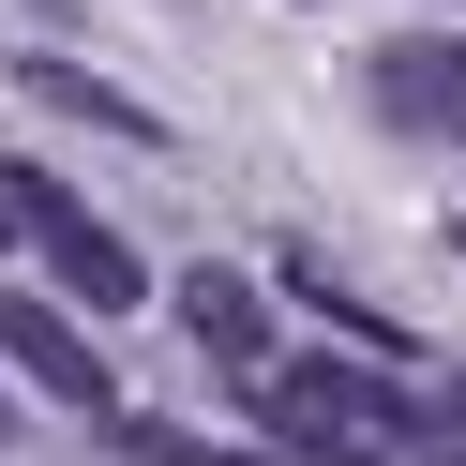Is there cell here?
I'll return each instance as SVG.
<instances>
[{"label": "cell", "mask_w": 466, "mask_h": 466, "mask_svg": "<svg viewBox=\"0 0 466 466\" xmlns=\"http://www.w3.org/2000/svg\"><path fill=\"white\" fill-rule=\"evenodd\" d=\"M181 316H196V346H211V361L271 376V301H256L241 271H181Z\"/></svg>", "instance_id": "cell-5"}, {"label": "cell", "mask_w": 466, "mask_h": 466, "mask_svg": "<svg viewBox=\"0 0 466 466\" xmlns=\"http://www.w3.org/2000/svg\"><path fill=\"white\" fill-rule=\"evenodd\" d=\"M0 361L31 376L46 406H76V421H121V391H106V361H91V331H76L61 301H15V286H0Z\"/></svg>", "instance_id": "cell-3"}, {"label": "cell", "mask_w": 466, "mask_h": 466, "mask_svg": "<svg viewBox=\"0 0 466 466\" xmlns=\"http://www.w3.org/2000/svg\"><path fill=\"white\" fill-rule=\"evenodd\" d=\"M0 241H31V196H15V181H0Z\"/></svg>", "instance_id": "cell-8"}, {"label": "cell", "mask_w": 466, "mask_h": 466, "mask_svg": "<svg viewBox=\"0 0 466 466\" xmlns=\"http://www.w3.org/2000/svg\"><path fill=\"white\" fill-rule=\"evenodd\" d=\"M256 421L286 436V466H376V451H406V406L376 391L361 361H271L256 376Z\"/></svg>", "instance_id": "cell-1"}, {"label": "cell", "mask_w": 466, "mask_h": 466, "mask_svg": "<svg viewBox=\"0 0 466 466\" xmlns=\"http://www.w3.org/2000/svg\"><path fill=\"white\" fill-rule=\"evenodd\" d=\"M406 451H421V466H466V391H436V406H406Z\"/></svg>", "instance_id": "cell-7"}, {"label": "cell", "mask_w": 466, "mask_h": 466, "mask_svg": "<svg viewBox=\"0 0 466 466\" xmlns=\"http://www.w3.org/2000/svg\"><path fill=\"white\" fill-rule=\"evenodd\" d=\"M361 106L406 121V136H466V46H376Z\"/></svg>", "instance_id": "cell-4"}, {"label": "cell", "mask_w": 466, "mask_h": 466, "mask_svg": "<svg viewBox=\"0 0 466 466\" xmlns=\"http://www.w3.org/2000/svg\"><path fill=\"white\" fill-rule=\"evenodd\" d=\"M15 196H31V241H46V271H61V301H91V316H136V301H151V256H136L91 196H61V181H15Z\"/></svg>", "instance_id": "cell-2"}, {"label": "cell", "mask_w": 466, "mask_h": 466, "mask_svg": "<svg viewBox=\"0 0 466 466\" xmlns=\"http://www.w3.org/2000/svg\"><path fill=\"white\" fill-rule=\"evenodd\" d=\"M15 91H31V106H61V121H106V136H136V151H166V121H151V106H136V91H106V76H76V61H46V46H31V61H15Z\"/></svg>", "instance_id": "cell-6"}]
</instances>
